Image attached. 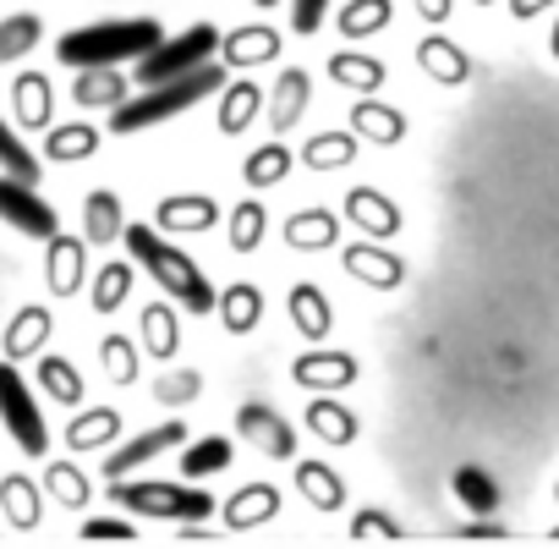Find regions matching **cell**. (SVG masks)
Masks as SVG:
<instances>
[{"label": "cell", "instance_id": "cell-3", "mask_svg": "<svg viewBox=\"0 0 559 549\" xmlns=\"http://www.w3.org/2000/svg\"><path fill=\"white\" fill-rule=\"evenodd\" d=\"M165 39V28L154 17H127V23H88L56 39V61L61 67H121V61H143L154 45Z\"/></svg>", "mask_w": 559, "mask_h": 549}, {"label": "cell", "instance_id": "cell-45", "mask_svg": "<svg viewBox=\"0 0 559 549\" xmlns=\"http://www.w3.org/2000/svg\"><path fill=\"white\" fill-rule=\"evenodd\" d=\"M198 390H203V374H198V369H170V374L154 385L159 401H192Z\"/></svg>", "mask_w": 559, "mask_h": 549}, {"label": "cell", "instance_id": "cell-38", "mask_svg": "<svg viewBox=\"0 0 559 549\" xmlns=\"http://www.w3.org/2000/svg\"><path fill=\"white\" fill-rule=\"evenodd\" d=\"M455 500H461L472 516H493V511H499V483H493L483 467H455Z\"/></svg>", "mask_w": 559, "mask_h": 549}, {"label": "cell", "instance_id": "cell-49", "mask_svg": "<svg viewBox=\"0 0 559 549\" xmlns=\"http://www.w3.org/2000/svg\"><path fill=\"white\" fill-rule=\"evenodd\" d=\"M50 478H56V489H61V494H67V500H83V494H88V489H83V483H78V472H72V467H56V472H50Z\"/></svg>", "mask_w": 559, "mask_h": 549}, {"label": "cell", "instance_id": "cell-30", "mask_svg": "<svg viewBox=\"0 0 559 549\" xmlns=\"http://www.w3.org/2000/svg\"><path fill=\"white\" fill-rule=\"evenodd\" d=\"M230 456H236V445L225 440V434H209V440H192V445H181V478H214V472H225L230 467Z\"/></svg>", "mask_w": 559, "mask_h": 549}, {"label": "cell", "instance_id": "cell-52", "mask_svg": "<svg viewBox=\"0 0 559 549\" xmlns=\"http://www.w3.org/2000/svg\"><path fill=\"white\" fill-rule=\"evenodd\" d=\"M548 56L559 61V17H554V28H548Z\"/></svg>", "mask_w": 559, "mask_h": 549}, {"label": "cell", "instance_id": "cell-29", "mask_svg": "<svg viewBox=\"0 0 559 549\" xmlns=\"http://www.w3.org/2000/svg\"><path fill=\"white\" fill-rule=\"evenodd\" d=\"M50 308H23L17 319H12V330H7V363H17V358H39V347L50 341Z\"/></svg>", "mask_w": 559, "mask_h": 549}, {"label": "cell", "instance_id": "cell-27", "mask_svg": "<svg viewBox=\"0 0 559 549\" xmlns=\"http://www.w3.org/2000/svg\"><path fill=\"white\" fill-rule=\"evenodd\" d=\"M330 78H335L341 89L379 94L390 72H384V61H373V56H362V50H341V56H330Z\"/></svg>", "mask_w": 559, "mask_h": 549}, {"label": "cell", "instance_id": "cell-43", "mask_svg": "<svg viewBox=\"0 0 559 549\" xmlns=\"http://www.w3.org/2000/svg\"><path fill=\"white\" fill-rule=\"evenodd\" d=\"M99 363H105V374H110L116 385H132V379H138V347H132L127 336H105V341H99Z\"/></svg>", "mask_w": 559, "mask_h": 549}, {"label": "cell", "instance_id": "cell-24", "mask_svg": "<svg viewBox=\"0 0 559 549\" xmlns=\"http://www.w3.org/2000/svg\"><path fill=\"white\" fill-rule=\"evenodd\" d=\"M286 314H292V325H297L308 341H324V336L335 330V314H330V303H324V292H319L313 281H297V287H292Z\"/></svg>", "mask_w": 559, "mask_h": 549}, {"label": "cell", "instance_id": "cell-35", "mask_svg": "<svg viewBox=\"0 0 559 549\" xmlns=\"http://www.w3.org/2000/svg\"><path fill=\"white\" fill-rule=\"evenodd\" d=\"M352 160H357V138L352 132H319V138L302 143V165L308 171H341Z\"/></svg>", "mask_w": 559, "mask_h": 549}, {"label": "cell", "instance_id": "cell-44", "mask_svg": "<svg viewBox=\"0 0 559 549\" xmlns=\"http://www.w3.org/2000/svg\"><path fill=\"white\" fill-rule=\"evenodd\" d=\"M263 522V516H274V489L269 483H258V489H241L236 500H230V522Z\"/></svg>", "mask_w": 559, "mask_h": 549}, {"label": "cell", "instance_id": "cell-6", "mask_svg": "<svg viewBox=\"0 0 559 549\" xmlns=\"http://www.w3.org/2000/svg\"><path fill=\"white\" fill-rule=\"evenodd\" d=\"M0 423L12 429L23 456H45L50 451V429L39 418V401H34L28 379L17 374V363H7V358H0Z\"/></svg>", "mask_w": 559, "mask_h": 549}, {"label": "cell", "instance_id": "cell-13", "mask_svg": "<svg viewBox=\"0 0 559 549\" xmlns=\"http://www.w3.org/2000/svg\"><path fill=\"white\" fill-rule=\"evenodd\" d=\"M308 100H313V78H308L302 67H286V72H280V83H274V94L263 100L269 127H274V132H292V127L302 121Z\"/></svg>", "mask_w": 559, "mask_h": 549}, {"label": "cell", "instance_id": "cell-42", "mask_svg": "<svg viewBox=\"0 0 559 549\" xmlns=\"http://www.w3.org/2000/svg\"><path fill=\"white\" fill-rule=\"evenodd\" d=\"M39 390L56 396L61 407H72V401H83V374L67 358H39Z\"/></svg>", "mask_w": 559, "mask_h": 549}, {"label": "cell", "instance_id": "cell-37", "mask_svg": "<svg viewBox=\"0 0 559 549\" xmlns=\"http://www.w3.org/2000/svg\"><path fill=\"white\" fill-rule=\"evenodd\" d=\"M143 347H148L159 363H170V358H176V347H181V325H176L170 303H154V308H143Z\"/></svg>", "mask_w": 559, "mask_h": 549}, {"label": "cell", "instance_id": "cell-22", "mask_svg": "<svg viewBox=\"0 0 559 549\" xmlns=\"http://www.w3.org/2000/svg\"><path fill=\"white\" fill-rule=\"evenodd\" d=\"M121 231H127L121 198H116L110 187L88 192V198H83V242H94V247H110V242H121Z\"/></svg>", "mask_w": 559, "mask_h": 549}, {"label": "cell", "instance_id": "cell-1", "mask_svg": "<svg viewBox=\"0 0 559 549\" xmlns=\"http://www.w3.org/2000/svg\"><path fill=\"white\" fill-rule=\"evenodd\" d=\"M121 242H127L132 264L154 274V287H165V297H170L176 308H187V314H214V287H209V274H203L165 231H154L148 220H132V225L121 231Z\"/></svg>", "mask_w": 559, "mask_h": 549}, {"label": "cell", "instance_id": "cell-39", "mask_svg": "<svg viewBox=\"0 0 559 549\" xmlns=\"http://www.w3.org/2000/svg\"><path fill=\"white\" fill-rule=\"evenodd\" d=\"M116 429H121V412H116V407H88L83 418H72L67 445H72V451H88V445H105Z\"/></svg>", "mask_w": 559, "mask_h": 549}, {"label": "cell", "instance_id": "cell-50", "mask_svg": "<svg viewBox=\"0 0 559 549\" xmlns=\"http://www.w3.org/2000/svg\"><path fill=\"white\" fill-rule=\"evenodd\" d=\"M423 23H450V0H417Z\"/></svg>", "mask_w": 559, "mask_h": 549}, {"label": "cell", "instance_id": "cell-18", "mask_svg": "<svg viewBox=\"0 0 559 549\" xmlns=\"http://www.w3.org/2000/svg\"><path fill=\"white\" fill-rule=\"evenodd\" d=\"M417 67H423L433 83H444V89H461V83L472 78L466 50H461V45H450L444 34H428V39L417 45Z\"/></svg>", "mask_w": 559, "mask_h": 549}, {"label": "cell", "instance_id": "cell-9", "mask_svg": "<svg viewBox=\"0 0 559 549\" xmlns=\"http://www.w3.org/2000/svg\"><path fill=\"white\" fill-rule=\"evenodd\" d=\"M176 445H187V423H181V418H170V423H159V429H143L138 440H127V445L105 462V478L116 483V478H127L132 467H143V462H154V456H165V451H176Z\"/></svg>", "mask_w": 559, "mask_h": 549}, {"label": "cell", "instance_id": "cell-34", "mask_svg": "<svg viewBox=\"0 0 559 549\" xmlns=\"http://www.w3.org/2000/svg\"><path fill=\"white\" fill-rule=\"evenodd\" d=\"M390 17H395L390 0H346L341 7V34L346 39H373V34L390 28Z\"/></svg>", "mask_w": 559, "mask_h": 549}, {"label": "cell", "instance_id": "cell-8", "mask_svg": "<svg viewBox=\"0 0 559 549\" xmlns=\"http://www.w3.org/2000/svg\"><path fill=\"white\" fill-rule=\"evenodd\" d=\"M341 264H346V274H352L357 287H373V292H395L406 281V264L384 242H352L341 253Z\"/></svg>", "mask_w": 559, "mask_h": 549}, {"label": "cell", "instance_id": "cell-51", "mask_svg": "<svg viewBox=\"0 0 559 549\" xmlns=\"http://www.w3.org/2000/svg\"><path fill=\"white\" fill-rule=\"evenodd\" d=\"M357 533H395V522H384V516L362 511V516H357Z\"/></svg>", "mask_w": 559, "mask_h": 549}, {"label": "cell", "instance_id": "cell-28", "mask_svg": "<svg viewBox=\"0 0 559 549\" xmlns=\"http://www.w3.org/2000/svg\"><path fill=\"white\" fill-rule=\"evenodd\" d=\"M94 149H99V127H88V121H67V127H50V132H45V160H50V165L88 160Z\"/></svg>", "mask_w": 559, "mask_h": 549}, {"label": "cell", "instance_id": "cell-32", "mask_svg": "<svg viewBox=\"0 0 559 549\" xmlns=\"http://www.w3.org/2000/svg\"><path fill=\"white\" fill-rule=\"evenodd\" d=\"M132 287H138V269H132L127 258H110V264L94 274V297H88V303H94V314H116V308L127 303V292H132Z\"/></svg>", "mask_w": 559, "mask_h": 549}, {"label": "cell", "instance_id": "cell-5", "mask_svg": "<svg viewBox=\"0 0 559 549\" xmlns=\"http://www.w3.org/2000/svg\"><path fill=\"white\" fill-rule=\"evenodd\" d=\"M110 500L138 511V516H159V522H203L214 511V494L209 489H192V483H110Z\"/></svg>", "mask_w": 559, "mask_h": 549}, {"label": "cell", "instance_id": "cell-11", "mask_svg": "<svg viewBox=\"0 0 559 549\" xmlns=\"http://www.w3.org/2000/svg\"><path fill=\"white\" fill-rule=\"evenodd\" d=\"M292 379L313 396H330V390H346L357 379V358L352 352H302L292 363Z\"/></svg>", "mask_w": 559, "mask_h": 549}, {"label": "cell", "instance_id": "cell-48", "mask_svg": "<svg viewBox=\"0 0 559 549\" xmlns=\"http://www.w3.org/2000/svg\"><path fill=\"white\" fill-rule=\"evenodd\" d=\"M548 7H559V0H510V17H515V23H532V17L548 12Z\"/></svg>", "mask_w": 559, "mask_h": 549}, {"label": "cell", "instance_id": "cell-46", "mask_svg": "<svg viewBox=\"0 0 559 549\" xmlns=\"http://www.w3.org/2000/svg\"><path fill=\"white\" fill-rule=\"evenodd\" d=\"M324 17H330V0H292V28L308 39V34H319L324 28Z\"/></svg>", "mask_w": 559, "mask_h": 549}, {"label": "cell", "instance_id": "cell-54", "mask_svg": "<svg viewBox=\"0 0 559 549\" xmlns=\"http://www.w3.org/2000/svg\"><path fill=\"white\" fill-rule=\"evenodd\" d=\"M477 7H493V0H477Z\"/></svg>", "mask_w": 559, "mask_h": 549}, {"label": "cell", "instance_id": "cell-15", "mask_svg": "<svg viewBox=\"0 0 559 549\" xmlns=\"http://www.w3.org/2000/svg\"><path fill=\"white\" fill-rule=\"evenodd\" d=\"M214 314H219L225 336H252L263 319V292L252 281H230L225 292H214Z\"/></svg>", "mask_w": 559, "mask_h": 549}, {"label": "cell", "instance_id": "cell-47", "mask_svg": "<svg viewBox=\"0 0 559 549\" xmlns=\"http://www.w3.org/2000/svg\"><path fill=\"white\" fill-rule=\"evenodd\" d=\"M83 538H132V522H116V516H94V522H83Z\"/></svg>", "mask_w": 559, "mask_h": 549}, {"label": "cell", "instance_id": "cell-2", "mask_svg": "<svg viewBox=\"0 0 559 549\" xmlns=\"http://www.w3.org/2000/svg\"><path fill=\"white\" fill-rule=\"evenodd\" d=\"M225 89V67H198V72H187V78H170V83H159V89H138V94H127L116 110H110V132L116 138H127V132H143V127H159V121H170V116H181V110H192V105H203V100H214Z\"/></svg>", "mask_w": 559, "mask_h": 549}, {"label": "cell", "instance_id": "cell-41", "mask_svg": "<svg viewBox=\"0 0 559 549\" xmlns=\"http://www.w3.org/2000/svg\"><path fill=\"white\" fill-rule=\"evenodd\" d=\"M263 225H269V214H263V198H241V203L230 209V247H236V253H258V242H263Z\"/></svg>", "mask_w": 559, "mask_h": 549}, {"label": "cell", "instance_id": "cell-7", "mask_svg": "<svg viewBox=\"0 0 559 549\" xmlns=\"http://www.w3.org/2000/svg\"><path fill=\"white\" fill-rule=\"evenodd\" d=\"M0 220L23 236H39V242H50L61 231V214L39 198V187H28L17 176H0Z\"/></svg>", "mask_w": 559, "mask_h": 549}, {"label": "cell", "instance_id": "cell-25", "mask_svg": "<svg viewBox=\"0 0 559 549\" xmlns=\"http://www.w3.org/2000/svg\"><path fill=\"white\" fill-rule=\"evenodd\" d=\"M286 242H292L297 253H324V247L341 242V220H335L330 209H302V214L286 220Z\"/></svg>", "mask_w": 559, "mask_h": 549}, {"label": "cell", "instance_id": "cell-16", "mask_svg": "<svg viewBox=\"0 0 559 549\" xmlns=\"http://www.w3.org/2000/svg\"><path fill=\"white\" fill-rule=\"evenodd\" d=\"M12 105H17V121L28 127V132H50L56 127V89H50V78L45 72H23L17 83H12Z\"/></svg>", "mask_w": 559, "mask_h": 549}, {"label": "cell", "instance_id": "cell-33", "mask_svg": "<svg viewBox=\"0 0 559 549\" xmlns=\"http://www.w3.org/2000/svg\"><path fill=\"white\" fill-rule=\"evenodd\" d=\"M39 39H45V17L39 12H12L7 23H0V67L23 61Z\"/></svg>", "mask_w": 559, "mask_h": 549}, {"label": "cell", "instance_id": "cell-10", "mask_svg": "<svg viewBox=\"0 0 559 549\" xmlns=\"http://www.w3.org/2000/svg\"><path fill=\"white\" fill-rule=\"evenodd\" d=\"M45 274H50V292L56 297H78L83 281H88V242L83 236H50V253H45Z\"/></svg>", "mask_w": 559, "mask_h": 549}, {"label": "cell", "instance_id": "cell-12", "mask_svg": "<svg viewBox=\"0 0 559 549\" xmlns=\"http://www.w3.org/2000/svg\"><path fill=\"white\" fill-rule=\"evenodd\" d=\"M346 220L368 236V242H390L401 231V209L379 192V187H352L346 192Z\"/></svg>", "mask_w": 559, "mask_h": 549}, {"label": "cell", "instance_id": "cell-26", "mask_svg": "<svg viewBox=\"0 0 559 549\" xmlns=\"http://www.w3.org/2000/svg\"><path fill=\"white\" fill-rule=\"evenodd\" d=\"M292 165H297V154H292L286 143H263V149H252V154L241 160V182H247L252 192H263V187H280V182H286Z\"/></svg>", "mask_w": 559, "mask_h": 549}, {"label": "cell", "instance_id": "cell-14", "mask_svg": "<svg viewBox=\"0 0 559 549\" xmlns=\"http://www.w3.org/2000/svg\"><path fill=\"white\" fill-rule=\"evenodd\" d=\"M236 429H241V440H252L258 451H269V456H292V423L280 418L274 407H263V401H247L241 412H236Z\"/></svg>", "mask_w": 559, "mask_h": 549}, {"label": "cell", "instance_id": "cell-36", "mask_svg": "<svg viewBox=\"0 0 559 549\" xmlns=\"http://www.w3.org/2000/svg\"><path fill=\"white\" fill-rule=\"evenodd\" d=\"M0 176H17V182H28V187H39V176H45V160L0 121Z\"/></svg>", "mask_w": 559, "mask_h": 549}, {"label": "cell", "instance_id": "cell-23", "mask_svg": "<svg viewBox=\"0 0 559 549\" xmlns=\"http://www.w3.org/2000/svg\"><path fill=\"white\" fill-rule=\"evenodd\" d=\"M225 50V72H247V67H263L280 56V34L274 28H236L230 39H219Z\"/></svg>", "mask_w": 559, "mask_h": 549}, {"label": "cell", "instance_id": "cell-20", "mask_svg": "<svg viewBox=\"0 0 559 549\" xmlns=\"http://www.w3.org/2000/svg\"><path fill=\"white\" fill-rule=\"evenodd\" d=\"M214 220H219V209H214V198H203V192H181V198H165L159 203V220H154V231H181V236H192V231H214Z\"/></svg>", "mask_w": 559, "mask_h": 549}, {"label": "cell", "instance_id": "cell-19", "mask_svg": "<svg viewBox=\"0 0 559 549\" xmlns=\"http://www.w3.org/2000/svg\"><path fill=\"white\" fill-rule=\"evenodd\" d=\"M214 100H219V116H214V127H219L225 138L247 132V127L258 121V110H263V89H258V83H247V78L225 83V89H219Z\"/></svg>", "mask_w": 559, "mask_h": 549}, {"label": "cell", "instance_id": "cell-21", "mask_svg": "<svg viewBox=\"0 0 559 549\" xmlns=\"http://www.w3.org/2000/svg\"><path fill=\"white\" fill-rule=\"evenodd\" d=\"M72 100H78V110H116L127 100L121 67H83L78 83H72Z\"/></svg>", "mask_w": 559, "mask_h": 549}, {"label": "cell", "instance_id": "cell-40", "mask_svg": "<svg viewBox=\"0 0 559 549\" xmlns=\"http://www.w3.org/2000/svg\"><path fill=\"white\" fill-rule=\"evenodd\" d=\"M297 483H302V494H308L319 511H341V500H346L341 478H335L324 462H297Z\"/></svg>", "mask_w": 559, "mask_h": 549}, {"label": "cell", "instance_id": "cell-31", "mask_svg": "<svg viewBox=\"0 0 559 549\" xmlns=\"http://www.w3.org/2000/svg\"><path fill=\"white\" fill-rule=\"evenodd\" d=\"M308 429H313L319 440H330V445H352V440H357V412L341 407V401H330V396H313Z\"/></svg>", "mask_w": 559, "mask_h": 549}, {"label": "cell", "instance_id": "cell-53", "mask_svg": "<svg viewBox=\"0 0 559 549\" xmlns=\"http://www.w3.org/2000/svg\"><path fill=\"white\" fill-rule=\"evenodd\" d=\"M258 7H280V0H258Z\"/></svg>", "mask_w": 559, "mask_h": 549}, {"label": "cell", "instance_id": "cell-17", "mask_svg": "<svg viewBox=\"0 0 559 549\" xmlns=\"http://www.w3.org/2000/svg\"><path fill=\"white\" fill-rule=\"evenodd\" d=\"M352 138H357V143L368 138V143L390 149V143H401V138H406V116H401L395 105H379V100L368 94V100H357V105H352Z\"/></svg>", "mask_w": 559, "mask_h": 549}, {"label": "cell", "instance_id": "cell-4", "mask_svg": "<svg viewBox=\"0 0 559 549\" xmlns=\"http://www.w3.org/2000/svg\"><path fill=\"white\" fill-rule=\"evenodd\" d=\"M214 50H219L214 23H192V28H181V34H165L143 61H132V83H138V89H159V83H170V78H187V72L209 67Z\"/></svg>", "mask_w": 559, "mask_h": 549}]
</instances>
